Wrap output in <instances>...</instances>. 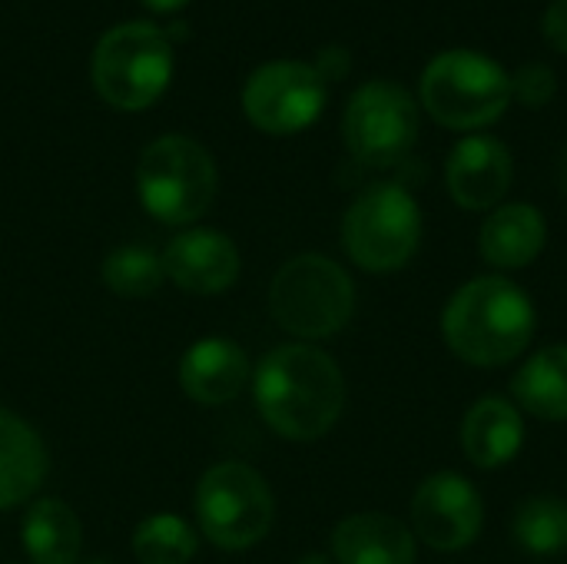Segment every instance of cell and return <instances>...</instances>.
<instances>
[{
    "instance_id": "1",
    "label": "cell",
    "mask_w": 567,
    "mask_h": 564,
    "mask_svg": "<svg viewBox=\"0 0 567 564\" xmlns=\"http://www.w3.org/2000/svg\"><path fill=\"white\" fill-rule=\"evenodd\" d=\"M252 396L262 422L292 442H316L346 409V379L336 359L309 342L272 349L252 376Z\"/></svg>"
},
{
    "instance_id": "2",
    "label": "cell",
    "mask_w": 567,
    "mask_h": 564,
    "mask_svg": "<svg viewBox=\"0 0 567 564\" xmlns=\"http://www.w3.org/2000/svg\"><path fill=\"white\" fill-rule=\"evenodd\" d=\"M442 332L449 349L468 366H505L528 349L535 336V306L512 279L482 276L449 299Z\"/></svg>"
},
{
    "instance_id": "3",
    "label": "cell",
    "mask_w": 567,
    "mask_h": 564,
    "mask_svg": "<svg viewBox=\"0 0 567 564\" xmlns=\"http://www.w3.org/2000/svg\"><path fill=\"white\" fill-rule=\"evenodd\" d=\"M269 312L279 329L299 339H329L355 312V286L329 256L306 253L289 259L269 286Z\"/></svg>"
},
{
    "instance_id": "4",
    "label": "cell",
    "mask_w": 567,
    "mask_h": 564,
    "mask_svg": "<svg viewBox=\"0 0 567 564\" xmlns=\"http://www.w3.org/2000/svg\"><path fill=\"white\" fill-rule=\"evenodd\" d=\"M136 189L153 219L186 226L213 206L216 163L206 146L189 136H159L140 153Z\"/></svg>"
},
{
    "instance_id": "5",
    "label": "cell",
    "mask_w": 567,
    "mask_h": 564,
    "mask_svg": "<svg viewBox=\"0 0 567 564\" xmlns=\"http://www.w3.org/2000/svg\"><path fill=\"white\" fill-rule=\"evenodd\" d=\"M422 103L449 130H478L508 110L512 76L482 53L449 50L425 66Z\"/></svg>"
},
{
    "instance_id": "6",
    "label": "cell",
    "mask_w": 567,
    "mask_h": 564,
    "mask_svg": "<svg viewBox=\"0 0 567 564\" xmlns=\"http://www.w3.org/2000/svg\"><path fill=\"white\" fill-rule=\"evenodd\" d=\"M173 76L169 37L153 23H123L100 37L93 86L116 110H146Z\"/></svg>"
},
{
    "instance_id": "7",
    "label": "cell",
    "mask_w": 567,
    "mask_h": 564,
    "mask_svg": "<svg viewBox=\"0 0 567 564\" xmlns=\"http://www.w3.org/2000/svg\"><path fill=\"white\" fill-rule=\"evenodd\" d=\"M196 519L199 532L216 548L246 552L272 529V489L246 462H219L206 469L196 485Z\"/></svg>"
},
{
    "instance_id": "8",
    "label": "cell",
    "mask_w": 567,
    "mask_h": 564,
    "mask_svg": "<svg viewBox=\"0 0 567 564\" xmlns=\"http://www.w3.org/2000/svg\"><path fill=\"white\" fill-rule=\"evenodd\" d=\"M422 236V213L412 193L399 183H379L359 193L342 219V243L352 263L365 273L402 269Z\"/></svg>"
},
{
    "instance_id": "9",
    "label": "cell",
    "mask_w": 567,
    "mask_h": 564,
    "mask_svg": "<svg viewBox=\"0 0 567 564\" xmlns=\"http://www.w3.org/2000/svg\"><path fill=\"white\" fill-rule=\"evenodd\" d=\"M342 133L359 163L395 166L419 140V106L405 86L392 80H372L352 93Z\"/></svg>"
},
{
    "instance_id": "10",
    "label": "cell",
    "mask_w": 567,
    "mask_h": 564,
    "mask_svg": "<svg viewBox=\"0 0 567 564\" xmlns=\"http://www.w3.org/2000/svg\"><path fill=\"white\" fill-rule=\"evenodd\" d=\"M322 106L326 80L316 66L299 60H276L259 66L243 90V110L249 123L276 136H289L312 126Z\"/></svg>"
},
{
    "instance_id": "11",
    "label": "cell",
    "mask_w": 567,
    "mask_h": 564,
    "mask_svg": "<svg viewBox=\"0 0 567 564\" xmlns=\"http://www.w3.org/2000/svg\"><path fill=\"white\" fill-rule=\"evenodd\" d=\"M485 522L482 495L475 485L455 472L429 475L412 495V525L415 535L435 552L468 548Z\"/></svg>"
},
{
    "instance_id": "12",
    "label": "cell",
    "mask_w": 567,
    "mask_h": 564,
    "mask_svg": "<svg viewBox=\"0 0 567 564\" xmlns=\"http://www.w3.org/2000/svg\"><path fill=\"white\" fill-rule=\"evenodd\" d=\"M239 249L219 229H186L163 249V273L193 296L226 293L239 279Z\"/></svg>"
},
{
    "instance_id": "13",
    "label": "cell",
    "mask_w": 567,
    "mask_h": 564,
    "mask_svg": "<svg viewBox=\"0 0 567 564\" xmlns=\"http://www.w3.org/2000/svg\"><path fill=\"white\" fill-rule=\"evenodd\" d=\"M512 176H515L512 153L495 136L462 140L445 166L449 193L462 209H492L508 193Z\"/></svg>"
},
{
    "instance_id": "14",
    "label": "cell",
    "mask_w": 567,
    "mask_h": 564,
    "mask_svg": "<svg viewBox=\"0 0 567 564\" xmlns=\"http://www.w3.org/2000/svg\"><path fill=\"white\" fill-rule=\"evenodd\" d=\"M249 382V359L233 339H199L179 359V386L196 406H226Z\"/></svg>"
},
{
    "instance_id": "15",
    "label": "cell",
    "mask_w": 567,
    "mask_h": 564,
    "mask_svg": "<svg viewBox=\"0 0 567 564\" xmlns=\"http://www.w3.org/2000/svg\"><path fill=\"white\" fill-rule=\"evenodd\" d=\"M332 558L339 564H415V535L392 515H349L332 532Z\"/></svg>"
},
{
    "instance_id": "16",
    "label": "cell",
    "mask_w": 567,
    "mask_h": 564,
    "mask_svg": "<svg viewBox=\"0 0 567 564\" xmlns=\"http://www.w3.org/2000/svg\"><path fill=\"white\" fill-rule=\"evenodd\" d=\"M50 469L47 445L33 425L0 406V512L37 495Z\"/></svg>"
},
{
    "instance_id": "17",
    "label": "cell",
    "mask_w": 567,
    "mask_h": 564,
    "mask_svg": "<svg viewBox=\"0 0 567 564\" xmlns=\"http://www.w3.org/2000/svg\"><path fill=\"white\" fill-rule=\"evenodd\" d=\"M522 442H525L522 412L502 396L478 399L462 422V449L468 462L478 469L508 465L522 452Z\"/></svg>"
},
{
    "instance_id": "18",
    "label": "cell",
    "mask_w": 567,
    "mask_h": 564,
    "mask_svg": "<svg viewBox=\"0 0 567 564\" xmlns=\"http://www.w3.org/2000/svg\"><path fill=\"white\" fill-rule=\"evenodd\" d=\"M545 239H548L545 216L528 203L498 206L485 219L482 236H478L482 256L495 269H522V266L535 263L538 253L545 249Z\"/></svg>"
},
{
    "instance_id": "19",
    "label": "cell",
    "mask_w": 567,
    "mask_h": 564,
    "mask_svg": "<svg viewBox=\"0 0 567 564\" xmlns=\"http://www.w3.org/2000/svg\"><path fill=\"white\" fill-rule=\"evenodd\" d=\"M20 542L33 564H76L83 525L63 499H37L23 515Z\"/></svg>"
},
{
    "instance_id": "20",
    "label": "cell",
    "mask_w": 567,
    "mask_h": 564,
    "mask_svg": "<svg viewBox=\"0 0 567 564\" xmlns=\"http://www.w3.org/2000/svg\"><path fill=\"white\" fill-rule=\"evenodd\" d=\"M515 402L545 422L567 419V346H548L532 356L512 379Z\"/></svg>"
},
{
    "instance_id": "21",
    "label": "cell",
    "mask_w": 567,
    "mask_h": 564,
    "mask_svg": "<svg viewBox=\"0 0 567 564\" xmlns=\"http://www.w3.org/2000/svg\"><path fill=\"white\" fill-rule=\"evenodd\" d=\"M100 276H103L106 289L116 293L120 299H150L163 286V279H166L163 256L153 253L150 246H140V243L116 246L103 259Z\"/></svg>"
},
{
    "instance_id": "22",
    "label": "cell",
    "mask_w": 567,
    "mask_h": 564,
    "mask_svg": "<svg viewBox=\"0 0 567 564\" xmlns=\"http://www.w3.org/2000/svg\"><path fill=\"white\" fill-rule=\"evenodd\" d=\"M196 548L199 539L179 515H150L133 532V555L140 564H189Z\"/></svg>"
},
{
    "instance_id": "23",
    "label": "cell",
    "mask_w": 567,
    "mask_h": 564,
    "mask_svg": "<svg viewBox=\"0 0 567 564\" xmlns=\"http://www.w3.org/2000/svg\"><path fill=\"white\" fill-rule=\"evenodd\" d=\"M515 539L532 555H561L567 548V502L538 495L518 505Z\"/></svg>"
},
{
    "instance_id": "24",
    "label": "cell",
    "mask_w": 567,
    "mask_h": 564,
    "mask_svg": "<svg viewBox=\"0 0 567 564\" xmlns=\"http://www.w3.org/2000/svg\"><path fill=\"white\" fill-rule=\"evenodd\" d=\"M555 93H558V80L548 63H528L512 76V100L525 106H545L551 103Z\"/></svg>"
},
{
    "instance_id": "25",
    "label": "cell",
    "mask_w": 567,
    "mask_h": 564,
    "mask_svg": "<svg viewBox=\"0 0 567 564\" xmlns=\"http://www.w3.org/2000/svg\"><path fill=\"white\" fill-rule=\"evenodd\" d=\"M542 30H545V40H548L558 53H567V0H555V3L545 10Z\"/></svg>"
},
{
    "instance_id": "26",
    "label": "cell",
    "mask_w": 567,
    "mask_h": 564,
    "mask_svg": "<svg viewBox=\"0 0 567 564\" xmlns=\"http://www.w3.org/2000/svg\"><path fill=\"white\" fill-rule=\"evenodd\" d=\"M319 76L326 80V76H342L346 70H349V57L342 53V50H329V53H322V60H319Z\"/></svg>"
},
{
    "instance_id": "27",
    "label": "cell",
    "mask_w": 567,
    "mask_h": 564,
    "mask_svg": "<svg viewBox=\"0 0 567 564\" xmlns=\"http://www.w3.org/2000/svg\"><path fill=\"white\" fill-rule=\"evenodd\" d=\"M150 10H159V13H169V10H179L183 3H189V0H143Z\"/></svg>"
},
{
    "instance_id": "28",
    "label": "cell",
    "mask_w": 567,
    "mask_h": 564,
    "mask_svg": "<svg viewBox=\"0 0 567 564\" xmlns=\"http://www.w3.org/2000/svg\"><path fill=\"white\" fill-rule=\"evenodd\" d=\"M299 564H332V562H329L326 555H306Z\"/></svg>"
},
{
    "instance_id": "29",
    "label": "cell",
    "mask_w": 567,
    "mask_h": 564,
    "mask_svg": "<svg viewBox=\"0 0 567 564\" xmlns=\"http://www.w3.org/2000/svg\"><path fill=\"white\" fill-rule=\"evenodd\" d=\"M561 189H565V196H567V146H565V156H561Z\"/></svg>"
},
{
    "instance_id": "30",
    "label": "cell",
    "mask_w": 567,
    "mask_h": 564,
    "mask_svg": "<svg viewBox=\"0 0 567 564\" xmlns=\"http://www.w3.org/2000/svg\"><path fill=\"white\" fill-rule=\"evenodd\" d=\"M90 564H103V562H90Z\"/></svg>"
}]
</instances>
